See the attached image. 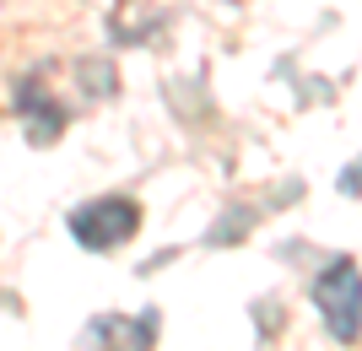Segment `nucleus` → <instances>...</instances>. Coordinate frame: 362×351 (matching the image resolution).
<instances>
[{
    "label": "nucleus",
    "instance_id": "1",
    "mask_svg": "<svg viewBox=\"0 0 362 351\" xmlns=\"http://www.w3.org/2000/svg\"><path fill=\"white\" fill-rule=\"evenodd\" d=\"M136 227H141V206L124 195H103V200H87V206L71 211V238L81 249H98V254L130 244Z\"/></svg>",
    "mask_w": 362,
    "mask_h": 351
},
{
    "label": "nucleus",
    "instance_id": "2",
    "mask_svg": "<svg viewBox=\"0 0 362 351\" xmlns=\"http://www.w3.org/2000/svg\"><path fill=\"white\" fill-rule=\"evenodd\" d=\"M319 314H325V324H330L335 340H357L362 330V270L351 260H335L330 270L319 275Z\"/></svg>",
    "mask_w": 362,
    "mask_h": 351
},
{
    "label": "nucleus",
    "instance_id": "3",
    "mask_svg": "<svg viewBox=\"0 0 362 351\" xmlns=\"http://www.w3.org/2000/svg\"><path fill=\"white\" fill-rule=\"evenodd\" d=\"M151 330H157V319H92L81 340H108L92 351H151Z\"/></svg>",
    "mask_w": 362,
    "mask_h": 351
},
{
    "label": "nucleus",
    "instance_id": "4",
    "mask_svg": "<svg viewBox=\"0 0 362 351\" xmlns=\"http://www.w3.org/2000/svg\"><path fill=\"white\" fill-rule=\"evenodd\" d=\"M16 108H28V114H33V141H38V146L54 141V130H60V108L49 103L38 87H22V92H16Z\"/></svg>",
    "mask_w": 362,
    "mask_h": 351
}]
</instances>
